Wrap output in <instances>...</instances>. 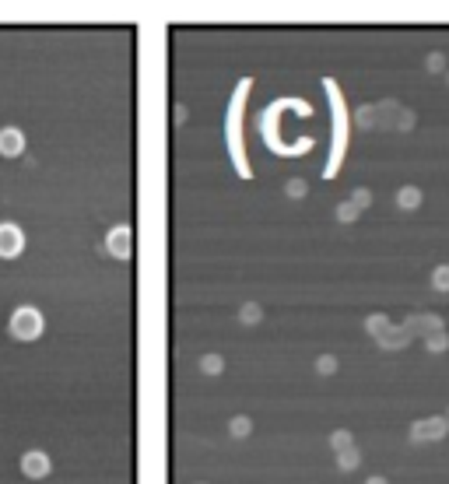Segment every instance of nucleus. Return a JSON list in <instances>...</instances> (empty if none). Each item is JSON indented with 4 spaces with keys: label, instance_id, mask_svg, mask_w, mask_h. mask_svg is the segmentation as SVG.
<instances>
[{
    "label": "nucleus",
    "instance_id": "6e6552de",
    "mask_svg": "<svg viewBox=\"0 0 449 484\" xmlns=\"http://www.w3.org/2000/svg\"><path fill=\"white\" fill-rule=\"evenodd\" d=\"M435 285L442 292H449V267H442V271H435Z\"/></svg>",
    "mask_w": 449,
    "mask_h": 484
},
{
    "label": "nucleus",
    "instance_id": "f257e3e1",
    "mask_svg": "<svg viewBox=\"0 0 449 484\" xmlns=\"http://www.w3.org/2000/svg\"><path fill=\"white\" fill-rule=\"evenodd\" d=\"M246 91H249V78L239 81V88H236V95H232V109H229V144H232V158H236V165L243 169V176H249L246 161H243V130H239V113H243Z\"/></svg>",
    "mask_w": 449,
    "mask_h": 484
},
{
    "label": "nucleus",
    "instance_id": "9d476101",
    "mask_svg": "<svg viewBox=\"0 0 449 484\" xmlns=\"http://www.w3.org/2000/svg\"><path fill=\"white\" fill-rule=\"evenodd\" d=\"M288 193H292V197H302L306 186H302V183H288Z\"/></svg>",
    "mask_w": 449,
    "mask_h": 484
},
{
    "label": "nucleus",
    "instance_id": "9b49d317",
    "mask_svg": "<svg viewBox=\"0 0 449 484\" xmlns=\"http://www.w3.org/2000/svg\"><path fill=\"white\" fill-rule=\"evenodd\" d=\"M204 368L214 372V368H221V361H218V358H204Z\"/></svg>",
    "mask_w": 449,
    "mask_h": 484
},
{
    "label": "nucleus",
    "instance_id": "423d86ee",
    "mask_svg": "<svg viewBox=\"0 0 449 484\" xmlns=\"http://www.w3.org/2000/svg\"><path fill=\"white\" fill-rule=\"evenodd\" d=\"M21 470H25L28 477H46V474H49V460H46L42 453H25Z\"/></svg>",
    "mask_w": 449,
    "mask_h": 484
},
{
    "label": "nucleus",
    "instance_id": "0eeeda50",
    "mask_svg": "<svg viewBox=\"0 0 449 484\" xmlns=\"http://www.w3.org/2000/svg\"><path fill=\"white\" fill-rule=\"evenodd\" d=\"M400 207H418V190H400Z\"/></svg>",
    "mask_w": 449,
    "mask_h": 484
},
{
    "label": "nucleus",
    "instance_id": "39448f33",
    "mask_svg": "<svg viewBox=\"0 0 449 484\" xmlns=\"http://www.w3.org/2000/svg\"><path fill=\"white\" fill-rule=\"evenodd\" d=\"M21 147H25V137H21V130H15V127H4L0 130V154H21Z\"/></svg>",
    "mask_w": 449,
    "mask_h": 484
},
{
    "label": "nucleus",
    "instance_id": "f8f14e48",
    "mask_svg": "<svg viewBox=\"0 0 449 484\" xmlns=\"http://www.w3.org/2000/svg\"><path fill=\"white\" fill-rule=\"evenodd\" d=\"M369 484H386V481H379V477H376V481H369Z\"/></svg>",
    "mask_w": 449,
    "mask_h": 484
},
{
    "label": "nucleus",
    "instance_id": "f03ea898",
    "mask_svg": "<svg viewBox=\"0 0 449 484\" xmlns=\"http://www.w3.org/2000/svg\"><path fill=\"white\" fill-rule=\"evenodd\" d=\"M11 334H15L18 341H35V337L42 334V316H39L32 305L18 309V312L11 316Z\"/></svg>",
    "mask_w": 449,
    "mask_h": 484
},
{
    "label": "nucleus",
    "instance_id": "1a4fd4ad",
    "mask_svg": "<svg viewBox=\"0 0 449 484\" xmlns=\"http://www.w3.org/2000/svg\"><path fill=\"white\" fill-rule=\"evenodd\" d=\"M232 432L236 436H246L249 432V421H232Z\"/></svg>",
    "mask_w": 449,
    "mask_h": 484
},
{
    "label": "nucleus",
    "instance_id": "7ed1b4c3",
    "mask_svg": "<svg viewBox=\"0 0 449 484\" xmlns=\"http://www.w3.org/2000/svg\"><path fill=\"white\" fill-rule=\"evenodd\" d=\"M21 249H25V235H21V228L4 222V225H0V256H8V260H11V256H18Z\"/></svg>",
    "mask_w": 449,
    "mask_h": 484
},
{
    "label": "nucleus",
    "instance_id": "20e7f679",
    "mask_svg": "<svg viewBox=\"0 0 449 484\" xmlns=\"http://www.w3.org/2000/svg\"><path fill=\"white\" fill-rule=\"evenodd\" d=\"M105 246H109V253H112V256L127 260V253H130V228H112V232H109V239H105Z\"/></svg>",
    "mask_w": 449,
    "mask_h": 484
}]
</instances>
